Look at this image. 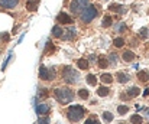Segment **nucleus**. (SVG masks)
<instances>
[{"mask_svg":"<svg viewBox=\"0 0 149 124\" xmlns=\"http://www.w3.org/2000/svg\"><path fill=\"white\" fill-rule=\"evenodd\" d=\"M100 81L104 84H111L113 82V77H111V74H101Z\"/></svg>","mask_w":149,"mask_h":124,"instance_id":"2eb2a0df","label":"nucleus"},{"mask_svg":"<svg viewBox=\"0 0 149 124\" xmlns=\"http://www.w3.org/2000/svg\"><path fill=\"white\" fill-rule=\"evenodd\" d=\"M138 78H139L141 81H143V82H146V81H148V74H146L145 71H141V72L138 74Z\"/></svg>","mask_w":149,"mask_h":124,"instance_id":"cd10ccee","label":"nucleus"},{"mask_svg":"<svg viewBox=\"0 0 149 124\" xmlns=\"http://www.w3.org/2000/svg\"><path fill=\"white\" fill-rule=\"evenodd\" d=\"M3 39H4V41H9L10 38H9V35H3Z\"/></svg>","mask_w":149,"mask_h":124,"instance_id":"f704fd0d","label":"nucleus"},{"mask_svg":"<svg viewBox=\"0 0 149 124\" xmlns=\"http://www.w3.org/2000/svg\"><path fill=\"white\" fill-rule=\"evenodd\" d=\"M113 45H114L116 48H122V46L125 45V39H123V38H116V39L113 41Z\"/></svg>","mask_w":149,"mask_h":124,"instance_id":"b1692460","label":"nucleus"},{"mask_svg":"<svg viewBox=\"0 0 149 124\" xmlns=\"http://www.w3.org/2000/svg\"><path fill=\"white\" fill-rule=\"evenodd\" d=\"M130 123L132 124H142L143 123V118H142L139 114H135V116L130 117Z\"/></svg>","mask_w":149,"mask_h":124,"instance_id":"4be33fe9","label":"nucleus"},{"mask_svg":"<svg viewBox=\"0 0 149 124\" xmlns=\"http://www.w3.org/2000/svg\"><path fill=\"white\" fill-rule=\"evenodd\" d=\"M87 6H88V0H72L70 3V10L74 15H80Z\"/></svg>","mask_w":149,"mask_h":124,"instance_id":"39448f33","label":"nucleus"},{"mask_svg":"<svg viewBox=\"0 0 149 124\" xmlns=\"http://www.w3.org/2000/svg\"><path fill=\"white\" fill-rule=\"evenodd\" d=\"M97 7L94 4H88L87 7H84V10L80 13V19L84 22V23H90L93 22L96 17H97Z\"/></svg>","mask_w":149,"mask_h":124,"instance_id":"f03ea898","label":"nucleus"},{"mask_svg":"<svg viewBox=\"0 0 149 124\" xmlns=\"http://www.w3.org/2000/svg\"><path fill=\"white\" fill-rule=\"evenodd\" d=\"M97 64H99L100 68H103V69L109 68V59H107V58H104V56H100L99 61H97Z\"/></svg>","mask_w":149,"mask_h":124,"instance_id":"dca6fc26","label":"nucleus"},{"mask_svg":"<svg viewBox=\"0 0 149 124\" xmlns=\"http://www.w3.org/2000/svg\"><path fill=\"white\" fill-rule=\"evenodd\" d=\"M103 120H104L106 123H110V121L113 120V114L109 113V111H104V113H103Z\"/></svg>","mask_w":149,"mask_h":124,"instance_id":"5701e85b","label":"nucleus"},{"mask_svg":"<svg viewBox=\"0 0 149 124\" xmlns=\"http://www.w3.org/2000/svg\"><path fill=\"white\" fill-rule=\"evenodd\" d=\"M138 56L132 52V51H125L123 52V55H122V59L125 61V62H132V61H135Z\"/></svg>","mask_w":149,"mask_h":124,"instance_id":"1a4fd4ad","label":"nucleus"},{"mask_svg":"<svg viewBox=\"0 0 149 124\" xmlns=\"http://www.w3.org/2000/svg\"><path fill=\"white\" fill-rule=\"evenodd\" d=\"M117 81L120 84H126L129 81V75H126V74H123V72H119V74H117Z\"/></svg>","mask_w":149,"mask_h":124,"instance_id":"6ab92c4d","label":"nucleus"},{"mask_svg":"<svg viewBox=\"0 0 149 124\" xmlns=\"http://www.w3.org/2000/svg\"><path fill=\"white\" fill-rule=\"evenodd\" d=\"M36 111H38V114H47V113H49V105L41 103L36 105Z\"/></svg>","mask_w":149,"mask_h":124,"instance_id":"f8f14e48","label":"nucleus"},{"mask_svg":"<svg viewBox=\"0 0 149 124\" xmlns=\"http://www.w3.org/2000/svg\"><path fill=\"white\" fill-rule=\"evenodd\" d=\"M56 20H58V23H61V25H71V23H72V17L68 16L67 13H64V12H61V13L56 16Z\"/></svg>","mask_w":149,"mask_h":124,"instance_id":"0eeeda50","label":"nucleus"},{"mask_svg":"<svg viewBox=\"0 0 149 124\" xmlns=\"http://www.w3.org/2000/svg\"><path fill=\"white\" fill-rule=\"evenodd\" d=\"M109 9L113 10V12H116V13H119V15H123V13L126 12V9H125L123 6H120V4H110Z\"/></svg>","mask_w":149,"mask_h":124,"instance_id":"ddd939ff","label":"nucleus"},{"mask_svg":"<svg viewBox=\"0 0 149 124\" xmlns=\"http://www.w3.org/2000/svg\"><path fill=\"white\" fill-rule=\"evenodd\" d=\"M39 78L41 80H45V81H51L55 78V69L54 68H45V67H41L39 68Z\"/></svg>","mask_w":149,"mask_h":124,"instance_id":"423d86ee","label":"nucleus"},{"mask_svg":"<svg viewBox=\"0 0 149 124\" xmlns=\"http://www.w3.org/2000/svg\"><path fill=\"white\" fill-rule=\"evenodd\" d=\"M111 23H113L111 16H104L103 17V22H101V26L103 28H109V26H111Z\"/></svg>","mask_w":149,"mask_h":124,"instance_id":"f3484780","label":"nucleus"},{"mask_svg":"<svg viewBox=\"0 0 149 124\" xmlns=\"http://www.w3.org/2000/svg\"><path fill=\"white\" fill-rule=\"evenodd\" d=\"M86 80H87V82L90 84V85H96V84H97V80H96V77H94V75H91V74H88Z\"/></svg>","mask_w":149,"mask_h":124,"instance_id":"bb28decb","label":"nucleus"},{"mask_svg":"<svg viewBox=\"0 0 149 124\" xmlns=\"http://www.w3.org/2000/svg\"><path fill=\"white\" fill-rule=\"evenodd\" d=\"M97 94H99L100 97H106V95L110 94V89L107 87H100V88H97Z\"/></svg>","mask_w":149,"mask_h":124,"instance_id":"412c9836","label":"nucleus"},{"mask_svg":"<svg viewBox=\"0 0 149 124\" xmlns=\"http://www.w3.org/2000/svg\"><path fill=\"white\" fill-rule=\"evenodd\" d=\"M62 77H64L65 82H68V84H75L80 80V74H78L77 71H74L71 67H65V68H64Z\"/></svg>","mask_w":149,"mask_h":124,"instance_id":"20e7f679","label":"nucleus"},{"mask_svg":"<svg viewBox=\"0 0 149 124\" xmlns=\"http://www.w3.org/2000/svg\"><path fill=\"white\" fill-rule=\"evenodd\" d=\"M77 65H78V68L80 69H88V59H78V62H77Z\"/></svg>","mask_w":149,"mask_h":124,"instance_id":"a211bd4d","label":"nucleus"},{"mask_svg":"<svg viewBox=\"0 0 149 124\" xmlns=\"http://www.w3.org/2000/svg\"><path fill=\"white\" fill-rule=\"evenodd\" d=\"M139 36H141L142 39H148V36H149V30L146 29V28H142V29L139 30Z\"/></svg>","mask_w":149,"mask_h":124,"instance_id":"393cba45","label":"nucleus"},{"mask_svg":"<svg viewBox=\"0 0 149 124\" xmlns=\"http://www.w3.org/2000/svg\"><path fill=\"white\" fill-rule=\"evenodd\" d=\"M88 94H90V92H88L87 89H80V91H78V97L83 98V100H87V98H88Z\"/></svg>","mask_w":149,"mask_h":124,"instance_id":"a878e982","label":"nucleus"},{"mask_svg":"<svg viewBox=\"0 0 149 124\" xmlns=\"http://www.w3.org/2000/svg\"><path fill=\"white\" fill-rule=\"evenodd\" d=\"M143 95H145V97H146V95H149V89H145V91H143Z\"/></svg>","mask_w":149,"mask_h":124,"instance_id":"c9c22d12","label":"nucleus"},{"mask_svg":"<svg viewBox=\"0 0 149 124\" xmlns=\"http://www.w3.org/2000/svg\"><path fill=\"white\" fill-rule=\"evenodd\" d=\"M74 36H75V28H70V29L65 32V36H62V38H65V39L70 41V39H72Z\"/></svg>","mask_w":149,"mask_h":124,"instance_id":"aec40b11","label":"nucleus"},{"mask_svg":"<svg viewBox=\"0 0 149 124\" xmlns=\"http://www.w3.org/2000/svg\"><path fill=\"white\" fill-rule=\"evenodd\" d=\"M119 124H125V123H119Z\"/></svg>","mask_w":149,"mask_h":124,"instance_id":"e433bc0d","label":"nucleus"},{"mask_svg":"<svg viewBox=\"0 0 149 124\" xmlns=\"http://www.w3.org/2000/svg\"><path fill=\"white\" fill-rule=\"evenodd\" d=\"M39 7V0H28L26 1V9L29 12H36Z\"/></svg>","mask_w":149,"mask_h":124,"instance_id":"9d476101","label":"nucleus"},{"mask_svg":"<svg viewBox=\"0 0 149 124\" xmlns=\"http://www.w3.org/2000/svg\"><path fill=\"white\" fill-rule=\"evenodd\" d=\"M67 117H68V120L72 121V123L80 121V120L84 117V108H83L81 105H71V107H68Z\"/></svg>","mask_w":149,"mask_h":124,"instance_id":"7ed1b4c3","label":"nucleus"},{"mask_svg":"<svg viewBox=\"0 0 149 124\" xmlns=\"http://www.w3.org/2000/svg\"><path fill=\"white\" fill-rule=\"evenodd\" d=\"M117 111H119V114H120V116H123V114H126V113L129 111V107H127V105H119Z\"/></svg>","mask_w":149,"mask_h":124,"instance_id":"c85d7f7f","label":"nucleus"},{"mask_svg":"<svg viewBox=\"0 0 149 124\" xmlns=\"http://www.w3.org/2000/svg\"><path fill=\"white\" fill-rule=\"evenodd\" d=\"M110 62H111V65H116L117 64V55L113 52V53H110V59H109Z\"/></svg>","mask_w":149,"mask_h":124,"instance_id":"c756f323","label":"nucleus"},{"mask_svg":"<svg viewBox=\"0 0 149 124\" xmlns=\"http://www.w3.org/2000/svg\"><path fill=\"white\" fill-rule=\"evenodd\" d=\"M86 124H100V121L96 118V117H94V116H91V117L86 121Z\"/></svg>","mask_w":149,"mask_h":124,"instance_id":"7c9ffc66","label":"nucleus"},{"mask_svg":"<svg viewBox=\"0 0 149 124\" xmlns=\"http://www.w3.org/2000/svg\"><path fill=\"white\" fill-rule=\"evenodd\" d=\"M52 35L55 36V38H62V35H64V30L61 29V26H54L52 28Z\"/></svg>","mask_w":149,"mask_h":124,"instance_id":"4468645a","label":"nucleus"},{"mask_svg":"<svg viewBox=\"0 0 149 124\" xmlns=\"http://www.w3.org/2000/svg\"><path fill=\"white\" fill-rule=\"evenodd\" d=\"M52 51H55V46H52V43H51V42H48V43H47V49H45V53H51Z\"/></svg>","mask_w":149,"mask_h":124,"instance_id":"2f4dec72","label":"nucleus"},{"mask_svg":"<svg viewBox=\"0 0 149 124\" xmlns=\"http://www.w3.org/2000/svg\"><path fill=\"white\" fill-rule=\"evenodd\" d=\"M54 94H55V98L61 103V104H68V103H71L72 101V98H74V92L70 89V88H56L55 91H54Z\"/></svg>","mask_w":149,"mask_h":124,"instance_id":"f257e3e1","label":"nucleus"},{"mask_svg":"<svg viewBox=\"0 0 149 124\" xmlns=\"http://www.w3.org/2000/svg\"><path fill=\"white\" fill-rule=\"evenodd\" d=\"M126 94H127V95H126L127 100H129V98H135V97H138V95L141 94V89H139L138 87H133V88H130Z\"/></svg>","mask_w":149,"mask_h":124,"instance_id":"9b49d317","label":"nucleus"},{"mask_svg":"<svg viewBox=\"0 0 149 124\" xmlns=\"http://www.w3.org/2000/svg\"><path fill=\"white\" fill-rule=\"evenodd\" d=\"M39 97H41V98H47V97H48V91H47L45 88L41 89V91H39Z\"/></svg>","mask_w":149,"mask_h":124,"instance_id":"72a5a7b5","label":"nucleus"},{"mask_svg":"<svg viewBox=\"0 0 149 124\" xmlns=\"http://www.w3.org/2000/svg\"><path fill=\"white\" fill-rule=\"evenodd\" d=\"M19 4V0H0V7L3 9H15Z\"/></svg>","mask_w":149,"mask_h":124,"instance_id":"6e6552de","label":"nucleus"},{"mask_svg":"<svg viewBox=\"0 0 149 124\" xmlns=\"http://www.w3.org/2000/svg\"><path fill=\"white\" fill-rule=\"evenodd\" d=\"M38 124H49V118H48V117H41Z\"/></svg>","mask_w":149,"mask_h":124,"instance_id":"473e14b6","label":"nucleus"}]
</instances>
